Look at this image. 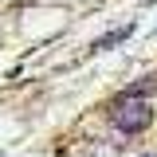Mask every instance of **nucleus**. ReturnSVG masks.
I'll return each instance as SVG.
<instances>
[{
	"label": "nucleus",
	"instance_id": "f257e3e1",
	"mask_svg": "<svg viewBox=\"0 0 157 157\" xmlns=\"http://www.w3.org/2000/svg\"><path fill=\"white\" fill-rule=\"evenodd\" d=\"M110 118H114V126L122 130V134H137V130H145V126H149L153 110H149V102H145V98H122L114 110H110Z\"/></svg>",
	"mask_w": 157,
	"mask_h": 157
},
{
	"label": "nucleus",
	"instance_id": "f03ea898",
	"mask_svg": "<svg viewBox=\"0 0 157 157\" xmlns=\"http://www.w3.org/2000/svg\"><path fill=\"white\" fill-rule=\"evenodd\" d=\"M126 36H130V28H118V32H110V36H102L94 47H98V51H102V47H114V43H122Z\"/></svg>",
	"mask_w": 157,
	"mask_h": 157
}]
</instances>
